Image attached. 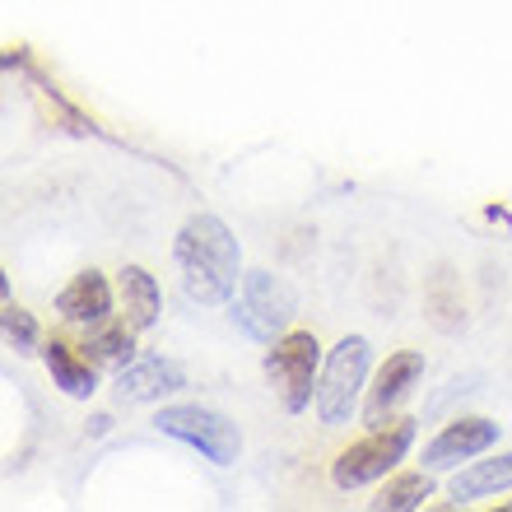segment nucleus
Returning <instances> with one entry per match:
<instances>
[{
	"label": "nucleus",
	"instance_id": "1",
	"mask_svg": "<svg viewBox=\"0 0 512 512\" xmlns=\"http://www.w3.org/2000/svg\"><path fill=\"white\" fill-rule=\"evenodd\" d=\"M173 261L191 303H201V308L233 303L238 280H243V252H238V238L219 215H191L177 229Z\"/></svg>",
	"mask_w": 512,
	"mask_h": 512
},
{
	"label": "nucleus",
	"instance_id": "2",
	"mask_svg": "<svg viewBox=\"0 0 512 512\" xmlns=\"http://www.w3.org/2000/svg\"><path fill=\"white\" fill-rule=\"evenodd\" d=\"M368 364H373V345L364 336H345L336 350L326 354L322 378H317V401H312L326 429H340V424L354 419L359 396L368 387Z\"/></svg>",
	"mask_w": 512,
	"mask_h": 512
},
{
	"label": "nucleus",
	"instance_id": "3",
	"mask_svg": "<svg viewBox=\"0 0 512 512\" xmlns=\"http://www.w3.org/2000/svg\"><path fill=\"white\" fill-rule=\"evenodd\" d=\"M322 345L312 331H284L266 354V378L289 415H303L317 401V378H322Z\"/></svg>",
	"mask_w": 512,
	"mask_h": 512
},
{
	"label": "nucleus",
	"instance_id": "4",
	"mask_svg": "<svg viewBox=\"0 0 512 512\" xmlns=\"http://www.w3.org/2000/svg\"><path fill=\"white\" fill-rule=\"evenodd\" d=\"M410 447H415V419H387L364 443L340 452L336 466H331V480H336V489H364L373 480H387Z\"/></svg>",
	"mask_w": 512,
	"mask_h": 512
},
{
	"label": "nucleus",
	"instance_id": "5",
	"mask_svg": "<svg viewBox=\"0 0 512 512\" xmlns=\"http://www.w3.org/2000/svg\"><path fill=\"white\" fill-rule=\"evenodd\" d=\"M294 308H298V298L280 275H270V270H243L238 294H233V322L243 326L252 340L275 345V340L289 331V322H294Z\"/></svg>",
	"mask_w": 512,
	"mask_h": 512
},
{
	"label": "nucleus",
	"instance_id": "6",
	"mask_svg": "<svg viewBox=\"0 0 512 512\" xmlns=\"http://www.w3.org/2000/svg\"><path fill=\"white\" fill-rule=\"evenodd\" d=\"M154 429L177 438V443L196 447L205 461L215 466H233L238 452H243V438H238V424L229 415H219L210 405H163Z\"/></svg>",
	"mask_w": 512,
	"mask_h": 512
},
{
	"label": "nucleus",
	"instance_id": "7",
	"mask_svg": "<svg viewBox=\"0 0 512 512\" xmlns=\"http://www.w3.org/2000/svg\"><path fill=\"white\" fill-rule=\"evenodd\" d=\"M499 429L503 424H494V419L485 415H471V419H452V424H443V433L433 438V443H424V471H452V466H461V461H475L485 457L489 447L499 443Z\"/></svg>",
	"mask_w": 512,
	"mask_h": 512
},
{
	"label": "nucleus",
	"instance_id": "8",
	"mask_svg": "<svg viewBox=\"0 0 512 512\" xmlns=\"http://www.w3.org/2000/svg\"><path fill=\"white\" fill-rule=\"evenodd\" d=\"M419 378H424V354H419V350L391 354L387 364L378 368V378H373V387H368V396H364V424H368V429L387 424L391 410L410 396V387H415Z\"/></svg>",
	"mask_w": 512,
	"mask_h": 512
},
{
	"label": "nucleus",
	"instance_id": "9",
	"mask_svg": "<svg viewBox=\"0 0 512 512\" xmlns=\"http://www.w3.org/2000/svg\"><path fill=\"white\" fill-rule=\"evenodd\" d=\"M112 387H117V401L122 405H149L187 387V373L173 359H140V364H126Z\"/></svg>",
	"mask_w": 512,
	"mask_h": 512
},
{
	"label": "nucleus",
	"instance_id": "10",
	"mask_svg": "<svg viewBox=\"0 0 512 512\" xmlns=\"http://www.w3.org/2000/svg\"><path fill=\"white\" fill-rule=\"evenodd\" d=\"M56 312L66 317L70 326H84V331H98V326L112 317V289L98 270H80L75 280L61 289L56 298Z\"/></svg>",
	"mask_w": 512,
	"mask_h": 512
},
{
	"label": "nucleus",
	"instance_id": "11",
	"mask_svg": "<svg viewBox=\"0 0 512 512\" xmlns=\"http://www.w3.org/2000/svg\"><path fill=\"white\" fill-rule=\"evenodd\" d=\"M42 359H47V373H52V382L66 396H75V401H89L98 391V364L89 359V354H75V345H66V340H47L42 345Z\"/></svg>",
	"mask_w": 512,
	"mask_h": 512
},
{
	"label": "nucleus",
	"instance_id": "12",
	"mask_svg": "<svg viewBox=\"0 0 512 512\" xmlns=\"http://www.w3.org/2000/svg\"><path fill=\"white\" fill-rule=\"evenodd\" d=\"M117 298H122V312L126 322L135 326V331H149V326L159 322V280L149 275L145 266H122L117 270Z\"/></svg>",
	"mask_w": 512,
	"mask_h": 512
},
{
	"label": "nucleus",
	"instance_id": "13",
	"mask_svg": "<svg viewBox=\"0 0 512 512\" xmlns=\"http://www.w3.org/2000/svg\"><path fill=\"white\" fill-rule=\"evenodd\" d=\"M512 489V452H499L489 461H471L466 471L452 475V499L457 503H475V499H494Z\"/></svg>",
	"mask_w": 512,
	"mask_h": 512
},
{
	"label": "nucleus",
	"instance_id": "14",
	"mask_svg": "<svg viewBox=\"0 0 512 512\" xmlns=\"http://www.w3.org/2000/svg\"><path fill=\"white\" fill-rule=\"evenodd\" d=\"M135 336H140V331H135L126 317H122V322H103L94 331V345H89V350H94V364L98 368H112V373H122V368L135 359Z\"/></svg>",
	"mask_w": 512,
	"mask_h": 512
},
{
	"label": "nucleus",
	"instance_id": "15",
	"mask_svg": "<svg viewBox=\"0 0 512 512\" xmlns=\"http://www.w3.org/2000/svg\"><path fill=\"white\" fill-rule=\"evenodd\" d=\"M429 494H433V471H405V475H396V480L382 485V494L373 499V508H387V512L424 508Z\"/></svg>",
	"mask_w": 512,
	"mask_h": 512
},
{
	"label": "nucleus",
	"instance_id": "16",
	"mask_svg": "<svg viewBox=\"0 0 512 512\" xmlns=\"http://www.w3.org/2000/svg\"><path fill=\"white\" fill-rule=\"evenodd\" d=\"M429 317L438 331H461L466 326V308H461V289L452 280V270H438L429 284Z\"/></svg>",
	"mask_w": 512,
	"mask_h": 512
},
{
	"label": "nucleus",
	"instance_id": "17",
	"mask_svg": "<svg viewBox=\"0 0 512 512\" xmlns=\"http://www.w3.org/2000/svg\"><path fill=\"white\" fill-rule=\"evenodd\" d=\"M5 340H10L19 354H28V350H38V322L28 317L24 308H5Z\"/></svg>",
	"mask_w": 512,
	"mask_h": 512
}]
</instances>
